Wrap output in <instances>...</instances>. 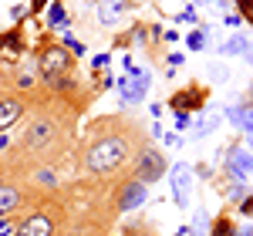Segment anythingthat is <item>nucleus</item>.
Here are the masks:
<instances>
[{"instance_id":"13","label":"nucleus","mask_w":253,"mask_h":236,"mask_svg":"<svg viewBox=\"0 0 253 236\" xmlns=\"http://www.w3.org/2000/svg\"><path fill=\"white\" fill-rule=\"evenodd\" d=\"M138 0H98L95 3V14H98V24L101 27H115L118 20L125 17L128 10H135Z\"/></svg>"},{"instance_id":"26","label":"nucleus","mask_w":253,"mask_h":236,"mask_svg":"<svg viewBox=\"0 0 253 236\" xmlns=\"http://www.w3.org/2000/svg\"><path fill=\"white\" fill-rule=\"evenodd\" d=\"M236 209H240V216H247V219H253V193H247V196L236 202Z\"/></svg>"},{"instance_id":"37","label":"nucleus","mask_w":253,"mask_h":236,"mask_svg":"<svg viewBox=\"0 0 253 236\" xmlns=\"http://www.w3.org/2000/svg\"><path fill=\"white\" fill-rule=\"evenodd\" d=\"M240 105H247V108H253V81L247 84V91H243V98H240Z\"/></svg>"},{"instance_id":"27","label":"nucleus","mask_w":253,"mask_h":236,"mask_svg":"<svg viewBox=\"0 0 253 236\" xmlns=\"http://www.w3.org/2000/svg\"><path fill=\"white\" fill-rule=\"evenodd\" d=\"M47 3L51 0H27V10H31V20H38L44 10H47Z\"/></svg>"},{"instance_id":"39","label":"nucleus","mask_w":253,"mask_h":236,"mask_svg":"<svg viewBox=\"0 0 253 236\" xmlns=\"http://www.w3.org/2000/svg\"><path fill=\"white\" fill-rule=\"evenodd\" d=\"M149 135H152V142H159V138H162V125H159V121H152V125H149Z\"/></svg>"},{"instance_id":"6","label":"nucleus","mask_w":253,"mask_h":236,"mask_svg":"<svg viewBox=\"0 0 253 236\" xmlns=\"http://www.w3.org/2000/svg\"><path fill=\"white\" fill-rule=\"evenodd\" d=\"M166 108L172 115H199V112L210 108V88L199 84V81H189V84L175 88L172 95L166 98Z\"/></svg>"},{"instance_id":"3","label":"nucleus","mask_w":253,"mask_h":236,"mask_svg":"<svg viewBox=\"0 0 253 236\" xmlns=\"http://www.w3.org/2000/svg\"><path fill=\"white\" fill-rule=\"evenodd\" d=\"M41 196H44V189H34L20 172L3 169V176H0V216H17L24 209H31Z\"/></svg>"},{"instance_id":"16","label":"nucleus","mask_w":253,"mask_h":236,"mask_svg":"<svg viewBox=\"0 0 253 236\" xmlns=\"http://www.w3.org/2000/svg\"><path fill=\"white\" fill-rule=\"evenodd\" d=\"M206 236H236V223H233L230 206H223V209H219V216L210 219V230H206Z\"/></svg>"},{"instance_id":"24","label":"nucleus","mask_w":253,"mask_h":236,"mask_svg":"<svg viewBox=\"0 0 253 236\" xmlns=\"http://www.w3.org/2000/svg\"><path fill=\"white\" fill-rule=\"evenodd\" d=\"M243 115H247V105H240V101L226 108V121H230L233 128H243Z\"/></svg>"},{"instance_id":"22","label":"nucleus","mask_w":253,"mask_h":236,"mask_svg":"<svg viewBox=\"0 0 253 236\" xmlns=\"http://www.w3.org/2000/svg\"><path fill=\"white\" fill-rule=\"evenodd\" d=\"M206 230H210V213H206L203 206H196V216H193V226H189V233L206 236Z\"/></svg>"},{"instance_id":"34","label":"nucleus","mask_w":253,"mask_h":236,"mask_svg":"<svg viewBox=\"0 0 253 236\" xmlns=\"http://www.w3.org/2000/svg\"><path fill=\"white\" fill-rule=\"evenodd\" d=\"M10 149H14V138L7 135V132H0V156H7Z\"/></svg>"},{"instance_id":"29","label":"nucleus","mask_w":253,"mask_h":236,"mask_svg":"<svg viewBox=\"0 0 253 236\" xmlns=\"http://www.w3.org/2000/svg\"><path fill=\"white\" fill-rule=\"evenodd\" d=\"M17 230V216H0V236H14Z\"/></svg>"},{"instance_id":"42","label":"nucleus","mask_w":253,"mask_h":236,"mask_svg":"<svg viewBox=\"0 0 253 236\" xmlns=\"http://www.w3.org/2000/svg\"><path fill=\"white\" fill-rule=\"evenodd\" d=\"M243 61H247V64L253 68V40H250V47H247V54H243Z\"/></svg>"},{"instance_id":"9","label":"nucleus","mask_w":253,"mask_h":236,"mask_svg":"<svg viewBox=\"0 0 253 236\" xmlns=\"http://www.w3.org/2000/svg\"><path fill=\"white\" fill-rule=\"evenodd\" d=\"M169 186H172V202L179 209H189L193 206V165L189 162H169Z\"/></svg>"},{"instance_id":"40","label":"nucleus","mask_w":253,"mask_h":236,"mask_svg":"<svg viewBox=\"0 0 253 236\" xmlns=\"http://www.w3.org/2000/svg\"><path fill=\"white\" fill-rule=\"evenodd\" d=\"M223 20H226V27H240V17H236V14H226Z\"/></svg>"},{"instance_id":"35","label":"nucleus","mask_w":253,"mask_h":236,"mask_svg":"<svg viewBox=\"0 0 253 236\" xmlns=\"http://www.w3.org/2000/svg\"><path fill=\"white\" fill-rule=\"evenodd\" d=\"M243 135H253V108H247V115H243V128H240Z\"/></svg>"},{"instance_id":"21","label":"nucleus","mask_w":253,"mask_h":236,"mask_svg":"<svg viewBox=\"0 0 253 236\" xmlns=\"http://www.w3.org/2000/svg\"><path fill=\"white\" fill-rule=\"evenodd\" d=\"M61 44H64L75 58H84V51H88V44L75 38V34H71V27H64V31H61Z\"/></svg>"},{"instance_id":"45","label":"nucleus","mask_w":253,"mask_h":236,"mask_svg":"<svg viewBox=\"0 0 253 236\" xmlns=\"http://www.w3.org/2000/svg\"><path fill=\"white\" fill-rule=\"evenodd\" d=\"M186 233H189V230H186V226H182V230H175V233H172V236H186Z\"/></svg>"},{"instance_id":"8","label":"nucleus","mask_w":253,"mask_h":236,"mask_svg":"<svg viewBox=\"0 0 253 236\" xmlns=\"http://www.w3.org/2000/svg\"><path fill=\"white\" fill-rule=\"evenodd\" d=\"M149 202V186H142L135 179H122L112 193V209L115 216H125V213H142V206Z\"/></svg>"},{"instance_id":"12","label":"nucleus","mask_w":253,"mask_h":236,"mask_svg":"<svg viewBox=\"0 0 253 236\" xmlns=\"http://www.w3.org/2000/svg\"><path fill=\"white\" fill-rule=\"evenodd\" d=\"M210 182H213L216 196L223 199V202H226L230 209H233V206H236V202H240L243 196H247V193H253L247 182H240V179H230V176H223V172H216V176L210 179Z\"/></svg>"},{"instance_id":"25","label":"nucleus","mask_w":253,"mask_h":236,"mask_svg":"<svg viewBox=\"0 0 253 236\" xmlns=\"http://www.w3.org/2000/svg\"><path fill=\"white\" fill-rule=\"evenodd\" d=\"M172 20H175V24H193V27H199V14H196L193 3H186V7H182V10H179Z\"/></svg>"},{"instance_id":"46","label":"nucleus","mask_w":253,"mask_h":236,"mask_svg":"<svg viewBox=\"0 0 253 236\" xmlns=\"http://www.w3.org/2000/svg\"><path fill=\"white\" fill-rule=\"evenodd\" d=\"M3 169H7V165H3V156H0V176H3Z\"/></svg>"},{"instance_id":"14","label":"nucleus","mask_w":253,"mask_h":236,"mask_svg":"<svg viewBox=\"0 0 253 236\" xmlns=\"http://www.w3.org/2000/svg\"><path fill=\"white\" fill-rule=\"evenodd\" d=\"M219 121H223V115H219V112H199V115L193 118V125H189V138H193V142H199V138L213 135L216 128H219Z\"/></svg>"},{"instance_id":"28","label":"nucleus","mask_w":253,"mask_h":236,"mask_svg":"<svg viewBox=\"0 0 253 236\" xmlns=\"http://www.w3.org/2000/svg\"><path fill=\"white\" fill-rule=\"evenodd\" d=\"M193 176H199V179H213V176H216V169L210 165V162H196V165H193Z\"/></svg>"},{"instance_id":"19","label":"nucleus","mask_w":253,"mask_h":236,"mask_svg":"<svg viewBox=\"0 0 253 236\" xmlns=\"http://www.w3.org/2000/svg\"><path fill=\"white\" fill-rule=\"evenodd\" d=\"M122 236H159V233L145 223V216L138 213V219H132V223H125V226H122Z\"/></svg>"},{"instance_id":"17","label":"nucleus","mask_w":253,"mask_h":236,"mask_svg":"<svg viewBox=\"0 0 253 236\" xmlns=\"http://www.w3.org/2000/svg\"><path fill=\"white\" fill-rule=\"evenodd\" d=\"M247 47H250V38H247L243 31H236L230 40H223V44L216 47V54H223V58H240V54H247Z\"/></svg>"},{"instance_id":"23","label":"nucleus","mask_w":253,"mask_h":236,"mask_svg":"<svg viewBox=\"0 0 253 236\" xmlns=\"http://www.w3.org/2000/svg\"><path fill=\"white\" fill-rule=\"evenodd\" d=\"M233 7H236L240 24H250V27H253V0H233Z\"/></svg>"},{"instance_id":"7","label":"nucleus","mask_w":253,"mask_h":236,"mask_svg":"<svg viewBox=\"0 0 253 236\" xmlns=\"http://www.w3.org/2000/svg\"><path fill=\"white\" fill-rule=\"evenodd\" d=\"M216 165H219L216 172L247 182V176H253V152H247V145L240 138H233L223 152H216Z\"/></svg>"},{"instance_id":"38","label":"nucleus","mask_w":253,"mask_h":236,"mask_svg":"<svg viewBox=\"0 0 253 236\" xmlns=\"http://www.w3.org/2000/svg\"><path fill=\"white\" fill-rule=\"evenodd\" d=\"M210 7H216V10H230L233 7V0H206Z\"/></svg>"},{"instance_id":"41","label":"nucleus","mask_w":253,"mask_h":236,"mask_svg":"<svg viewBox=\"0 0 253 236\" xmlns=\"http://www.w3.org/2000/svg\"><path fill=\"white\" fill-rule=\"evenodd\" d=\"M179 40V31H166V44H175Z\"/></svg>"},{"instance_id":"10","label":"nucleus","mask_w":253,"mask_h":236,"mask_svg":"<svg viewBox=\"0 0 253 236\" xmlns=\"http://www.w3.org/2000/svg\"><path fill=\"white\" fill-rule=\"evenodd\" d=\"M27 24H14L10 31H0V58L7 61V68H17L20 58L27 54Z\"/></svg>"},{"instance_id":"44","label":"nucleus","mask_w":253,"mask_h":236,"mask_svg":"<svg viewBox=\"0 0 253 236\" xmlns=\"http://www.w3.org/2000/svg\"><path fill=\"white\" fill-rule=\"evenodd\" d=\"M247 152H253V135H247Z\"/></svg>"},{"instance_id":"20","label":"nucleus","mask_w":253,"mask_h":236,"mask_svg":"<svg viewBox=\"0 0 253 236\" xmlns=\"http://www.w3.org/2000/svg\"><path fill=\"white\" fill-rule=\"evenodd\" d=\"M206 78L213 81V84H226L230 81V68L223 61H206Z\"/></svg>"},{"instance_id":"30","label":"nucleus","mask_w":253,"mask_h":236,"mask_svg":"<svg viewBox=\"0 0 253 236\" xmlns=\"http://www.w3.org/2000/svg\"><path fill=\"white\" fill-rule=\"evenodd\" d=\"M159 142H162L166 149H179L186 138H179V132H162V138H159Z\"/></svg>"},{"instance_id":"2","label":"nucleus","mask_w":253,"mask_h":236,"mask_svg":"<svg viewBox=\"0 0 253 236\" xmlns=\"http://www.w3.org/2000/svg\"><path fill=\"white\" fill-rule=\"evenodd\" d=\"M75 68H78V58L58 40V34L44 31L41 40L34 44V71H38L41 88H51V84H58V81L71 78Z\"/></svg>"},{"instance_id":"33","label":"nucleus","mask_w":253,"mask_h":236,"mask_svg":"<svg viewBox=\"0 0 253 236\" xmlns=\"http://www.w3.org/2000/svg\"><path fill=\"white\" fill-rule=\"evenodd\" d=\"M10 17L17 20V24H20L24 17H31V10H27V0H24V3H14V7H10Z\"/></svg>"},{"instance_id":"36","label":"nucleus","mask_w":253,"mask_h":236,"mask_svg":"<svg viewBox=\"0 0 253 236\" xmlns=\"http://www.w3.org/2000/svg\"><path fill=\"white\" fill-rule=\"evenodd\" d=\"M193 118L196 115H175V128H179V132H186V128L193 125Z\"/></svg>"},{"instance_id":"43","label":"nucleus","mask_w":253,"mask_h":236,"mask_svg":"<svg viewBox=\"0 0 253 236\" xmlns=\"http://www.w3.org/2000/svg\"><path fill=\"white\" fill-rule=\"evenodd\" d=\"M236 236H253V226H243V230L236 226Z\"/></svg>"},{"instance_id":"4","label":"nucleus","mask_w":253,"mask_h":236,"mask_svg":"<svg viewBox=\"0 0 253 236\" xmlns=\"http://www.w3.org/2000/svg\"><path fill=\"white\" fill-rule=\"evenodd\" d=\"M166 172H169L166 152H162L159 145H152V142H145V145L135 152V158H132V165H128L125 176L142 182V186H152V182H159V179H166Z\"/></svg>"},{"instance_id":"11","label":"nucleus","mask_w":253,"mask_h":236,"mask_svg":"<svg viewBox=\"0 0 253 236\" xmlns=\"http://www.w3.org/2000/svg\"><path fill=\"white\" fill-rule=\"evenodd\" d=\"M24 115H27V98H24V95H17V91L0 95V132L14 128Z\"/></svg>"},{"instance_id":"31","label":"nucleus","mask_w":253,"mask_h":236,"mask_svg":"<svg viewBox=\"0 0 253 236\" xmlns=\"http://www.w3.org/2000/svg\"><path fill=\"white\" fill-rule=\"evenodd\" d=\"M108 64H112V54H95L91 58V71H108Z\"/></svg>"},{"instance_id":"1","label":"nucleus","mask_w":253,"mask_h":236,"mask_svg":"<svg viewBox=\"0 0 253 236\" xmlns=\"http://www.w3.org/2000/svg\"><path fill=\"white\" fill-rule=\"evenodd\" d=\"M145 142H152V138H145V125L138 118H132L128 112L98 115L91 121H84L78 165L84 179H98V182L118 179L132 165L135 152Z\"/></svg>"},{"instance_id":"5","label":"nucleus","mask_w":253,"mask_h":236,"mask_svg":"<svg viewBox=\"0 0 253 236\" xmlns=\"http://www.w3.org/2000/svg\"><path fill=\"white\" fill-rule=\"evenodd\" d=\"M149 88H152V71L149 68H135L132 75H118L115 78L118 108L122 112H135L138 105L149 98Z\"/></svg>"},{"instance_id":"18","label":"nucleus","mask_w":253,"mask_h":236,"mask_svg":"<svg viewBox=\"0 0 253 236\" xmlns=\"http://www.w3.org/2000/svg\"><path fill=\"white\" fill-rule=\"evenodd\" d=\"M210 34H213V27H210V24H199L196 31L186 34V47H189V51H206V47H210Z\"/></svg>"},{"instance_id":"15","label":"nucleus","mask_w":253,"mask_h":236,"mask_svg":"<svg viewBox=\"0 0 253 236\" xmlns=\"http://www.w3.org/2000/svg\"><path fill=\"white\" fill-rule=\"evenodd\" d=\"M64 27H71V14H68V7H64V0H51L47 3V20H44V31H64Z\"/></svg>"},{"instance_id":"32","label":"nucleus","mask_w":253,"mask_h":236,"mask_svg":"<svg viewBox=\"0 0 253 236\" xmlns=\"http://www.w3.org/2000/svg\"><path fill=\"white\" fill-rule=\"evenodd\" d=\"M162 61H166V68H172V71H175L186 58H182V51H166V58H162Z\"/></svg>"}]
</instances>
